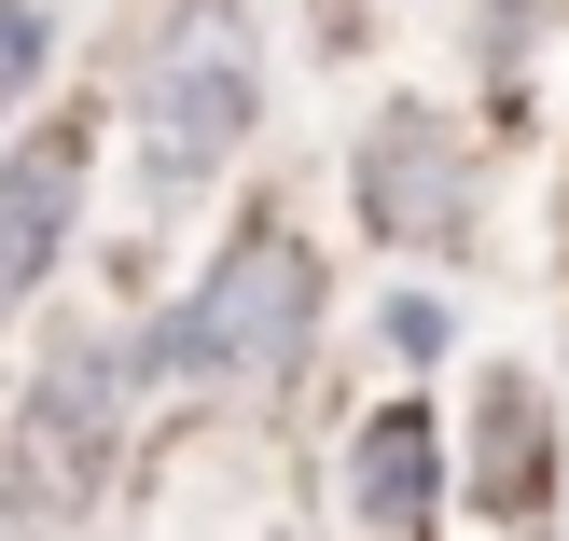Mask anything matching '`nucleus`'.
<instances>
[{
	"label": "nucleus",
	"instance_id": "0eeeda50",
	"mask_svg": "<svg viewBox=\"0 0 569 541\" xmlns=\"http://www.w3.org/2000/svg\"><path fill=\"white\" fill-rule=\"evenodd\" d=\"M528 487H542V417H528V389L500 375V389H487V500L528 514Z\"/></svg>",
	"mask_w": 569,
	"mask_h": 541
},
{
	"label": "nucleus",
	"instance_id": "6e6552de",
	"mask_svg": "<svg viewBox=\"0 0 569 541\" xmlns=\"http://www.w3.org/2000/svg\"><path fill=\"white\" fill-rule=\"evenodd\" d=\"M42 56H56V14H42V0H0V111H28Z\"/></svg>",
	"mask_w": 569,
	"mask_h": 541
},
{
	"label": "nucleus",
	"instance_id": "1a4fd4ad",
	"mask_svg": "<svg viewBox=\"0 0 569 541\" xmlns=\"http://www.w3.org/2000/svg\"><path fill=\"white\" fill-rule=\"evenodd\" d=\"M389 348L431 361V348H445V305H431V292H403V305H389Z\"/></svg>",
	"mask_w": 569,
	"mask_h": 541
},
{
	"label": "nucleus",
	"instance_id": "f03ea898",
	"mask_svg": "<svg viewBox=\"0 0 569 541\" xmlns=\"http://www.w3.org/2000/svg\"><path fill=\"white\" fill-rule=\"evenodd\" d=\"M250 126H264L250 14H237V0H194V14L153 42V70H139V167H153V194H194Z\"/></svg>",
	"mask_w": 569,
	"mask_h": 541
},
{
	"label": "nucleus",
	"instance_id": "423d86ee",
	"mask_svg": "<svg viewBox=\"0 0 569 541\" xmlns=\"http://www.w3.org/2000/svg\"><path fill=\"white\" fill-rule=\"evenodd\" d=\"M348 500H361V528H389V541H417V528H431V500H445L431 403H389V417H361V444H348Z\"/></svg>",
	"mask_w": 569,
	"mask_h": 541
},
{
	"label": "nucleus",
	"instance_id": "f257e3e1",
	"mask_svg": "<svg viewBox=\"0 0 569 541\" xmlns=\"http://www.w3.org/2000/svg\"><path fill=\"white\" fill-rule=\"evenodd\" d=\"M306 333H320V250L292 222H250L153 333H139V375H292Z\"/></svg>",
	"mask_w": 569,
	"mask_h": 541
},
{
	"label": "nucleus",
	"instance_id": "7ed1b4c3",
	"mask_svg": "<svg viewBox=\"0 0 569 541\" xmlns=\"http://www.w3.org/2000/svg\"><path fill=\"white\" fill-rule=\"evenodd\" d=\"M111 389H126V348H98V333H70V348L42 361V389L14 403V459H0V514L28 541H56L98 500L111 472Z\"/></svg>",
	"mask_w": 569,
	"mask_h": 541
},
{
	"label": "nucleus",
	"instance_id": "39448f33",
	"mask_svg": "<svg viewBox=\"0 0 569 541\" xmlns=\"http://www.w3.org/2000/svg\"><path fill=\"white\" fill-rule=\"evenodd\" d=\"M70 194H83V126L14 139V167H0V305L70 250Z\"/></svg>",
	"mask_w": 569,
	"mask_h": 541
},
{
	"label": "nucleus",
	"instance_id": "20e7f679",
	"mask_svg": "<svg viewBox=\"0 0 569 541\" xmlns=\"http://www.w3.org/2000/svg\"><path fill=\"white\" fill-rule=\"evenodd\" d=\"M361 222L403 237V250H459V237H472V153H459L445 111L403 98V111L361 126Z\"/></svg>",
	"mask_w": 569,
	"mask_h": 541
}]
</instances>
